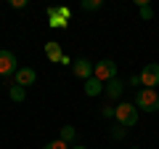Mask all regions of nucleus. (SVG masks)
<instances>
[{
    "label": "nucleus",
    "instance_id": "obj_1",
    "mask_svg": "<svg viewBox=\"0 0 159 149\" xmlns=\"http://www.w3.org/2000/svg\"><path fill=\"white\" fill-rule=\"evenodd\" d=\"M114 120L122 128H133L138 123V107L133 101H119L117 107H114Z\"/></svg>",
    "mask_w": 159,
    "mask_h": 149
},
{
    "label": "nucleus",
    "instance_id": "obj_2",
    "mask_svg": "<svg viewBox=\"0 0 159 149\" xmlns=\"http://www.w3.org/2000/svg\"><path fill=\"white\" fill-rule=\"evenodd\" d=\"M135 107L138 112H159V93L154 88H138L135 93Z\"/></svg>",
    "mask_w": 159,
    "mask_h": 149
},
{
    "label": "nucleus",
    "instance_id": "obj_3",
    "mask_svg": "<svg viewBox=\"0 0 159 149\" xmlns=\"http://www.w3.org/2000/svg\"><path fill=\"white\" fill-rule=\"evenodd\" d=\"M93 77H98L101 83H109V80H114V77H117V64H114L111 59H101V61H96Z\"/></svg>",
    "mask_w": 159,
    "mask_h": 149
},
{
    "label": "nucleus",
    "instance_id": "obj_4",
    "mask_svg": "<svg viewBox=\"0 0 159 149\" xmlns=\"http://www.w3.org/2000/svg\"><path fill=\"white\" fill-rule=\"evenodd\" d=\"M19 72V61L11 51H0V74L3 77H11V74Z\"/></svg>",
    "mask_w": 159,
    "mask_h": 149
},
{
    "label": "nucleus",
    "instance_id": "obj_5",
    "mask_svg": "<svg viewBox=\"0 0 159 149\" xmlns=\"http://www.w3.org/2000/svg\"><path fill=\"white\" fill-rule=\"evenodd\" d=\"M141 83H143V88H154L157 91V85H159V64H146L141 69Z\"/></svg>",
    "mask_w": 159,
    "mask_h": 149
},
{
    "label": "nucleus",
    "instance_id": "obj_6",
    "mask_svg": "<svg viewBox=\"0 0 159 149\" xmlns=\"http://www.w3.org/2000/svg\"><path fill=\"white\" fill-rule=\"evenodd\" d=\"M93 69H96V64H90L88 59H74V64H72V72L77 74V77H82V80H90Z\"/></svg>",
    "mask_w": 159,
    "mask_h": 149
},
{
    "label": "nucleus",
    "instance_id": "obj_7",
    "mask_svg": "<svg viewBox=\"0 0 159 149\" xmlns=\"http://www.w3.org/2000/svg\"><path fill=\"white\" fill-rule=\"evenodd\" d=\"M13 77H16V85L29 88V85H34V80H37V72H34L32 67H19V72L13 74Z\"/></svg>",
    "mask_w": 159,
    "mask_h": 149
},
{
    "label": "nucleus",
    "instance_id": "obj_8",
    "mask_svg": "<svg viewBox=\"0 0 159 149\" xmlns=\"http://www.w3.org/2000/svg\"><path fill=\"white\" fill-rule=\"evenodd\" d=\"M103 93H106L109 99H114V101H117V99L122 96V93H125V83L119 80V77H114V80H109V83H106V88H103Z\"/></svg>",
    "mask_w": 159,
    "mask_h": 149
},
{
    "label": "nucleus",
    "instance_id": "obj_9",
    "mask_svg": "<svg viewBox=\"0 0 159 149\" xmlns=\"http://www.w3.org/2000/svg\"><path fill=\"white\" fill-rule=\"evenodd\" d=\"M45 56L51 59V61H58V64H61V59H64V53H61V43H56V40L45 43Z\"/></svg>",
    "mask_w": 159,
    "mask_h": 149
},
{
    "label": "nucleus",
    "instance_id": "obj_10",
    "mask_svg": "<svg viewBox=\"0 0 159 149\" xmlns=\"http://www.w3.org/2000/svg\"><path fill=\"white\" fill-rule=\"evenodd\" d=\"M103 88H106V83H101L98 77H90V80H85V96H98V93H103Z\"/></svg>",
    "mask_w": 159,
    "mask_h": 149
},
{
    "label": "nucleus",
    "instance_id": "obj_11",
    "mask_svg": "<svg viewBox=\"0 0 159 149\" xmlns=\"http://www.w3.org/2000/svg\"><path fill=\"white\" fill-rule=\"evenodd\" d=\"M138 11H141V19L143 22H148V19H154V6L148 3V0H135Z\"/></svg>",
    "mask_w": 159,
    "mask_h": 149
},
{
    "label": "nucleus",
    "instance_id": "obj_12",
    "mask_svg": "<svg viewBox=\"0 0 159 149\" xmlns=\"http://www.w3.org/2000/svg\"><path fill=\"white\" fill-rule=\"evenodd\" d=\"M8 96H11V101H24V96H27V88H21V85H16V83H13L11 91H8Z\"/></svg>",
    "mask_w": 159,
    "mask_h": 149
},
{
    "label": "nucleus",
    "instance_id": "obj_13",
    "mask_svg": "<svg viewBox=\"0 0 159 149\" xmlns=\"http://www.w3.org/2000/svg\"><path fill=\"white\" fill-rule=\"evenodd\" d=\"M74 136H77V131H74L72 125H64V128H61V136H58V138H61L64 144H72V141H74Z\"/></svg>",
    "mask_w": 159,
    "mask_h": 149
},
{
    "label": "nucleus",
    "instance_id": "obj_14",
    "mask_svg": "<svg viewBox=\"0 0 159 149\" xmlns=\"http://www.w3.org/2000/svg\"><path fill=\"white\" fill-rule=\"evenodd\" d=\"M103 8V0H82V11H98Z\"/></svg>",
    "mask_w": 159,
    "mask_h": 149
},
{
    "label": "nucleus",
    "instance_id": "obj_15",
    "mask_svg": "<svg viewBox=\"0 0 159 149\" xmlns=\"http://www.w3.org/2000/svg\"><path fill=\"white\" fill-rule=\"evenodd\" d=\"M43 149H69V144H64L61 138H56V141H48Z\"/></svg>",
    "mask_w": 159,
    "mask_h": 149
},
{
    "label": "nucleus",
    "instance_id": "obj_16",
    "mask_svg": "<svg viewBox=\"0 0 159 149\" xmlns=\"http://www.w3.org/2000/svg\"><path fill=\"white\" fill-rule=\"evenodd\" d=\"M125 131H127V128H122V125L117 123V128H111V138H117V141H122V138H125Z\"/></svg>",
    "mask_w": 159,
    "mask_h": 149
},
{
    "label": "nucleus",
    "instance_id": "obj_17",
    "mask_svg": "<svg viewBox=\"0 0 159 149\" xmlns=\"http://www.w3.org/2000/svg\"><path fill=\"white\" fill-rule=\"evenodd\" d=\"M56 11H58V16H61V19H64V22H69V19H72V11H69V8H66V6H58V8H56Z\"/></svg>",
    "mask_w": 159,
    "mask_h": 149
},
{
    "label": "nucleus",
    "instance_id": "obj_18",
    "mask_svg": "<svg viewBox=\"0 0 159 149\" xmlns=\"http://www.w3.org/2000/svg\"><path fill=\"white\" fill-rule=\"evenodd\" d=\"M101 115H103V117H114V107H103Z\"/></svg>",
    "mask_w": 159,
    "mask_h": 149
},
{
    "label": "nucleus",
    "instance_id": "obj_19",
    "mask_svg": "<svg viewBox=\"0 0 159 149\" xmlns=\"http://www.w3.org/2000/svg\"><path fill=\"white\" fill-rule=\"evenodd\" d=\"M11 6H13V8H27V0H13Z\"/></svg>",
    "mask_w": 159,
    "mask_h": 149
},
{
    "label": "nucleus",
    "instance_id": "obj_20",
    "mask_svg": "<svg viewBox=\"0 0 159 149\" xmlns=\"http://www.w3.org/2000/svg\"><path fill=\"white\" fill-rule=\"evenodd\" d=\"M130 85H143V83H141V74H133V77H130Z\"/></svg>",
    "mask_w": 159,
    "mask_h": 149
},
{
    "label": "nucleus",
    "instance_id": "obj_21",
    "mask_svg": "<svg viewBox=\"0 0 159 149\" xmlns=\"http://www.w3.org/2000/svg\"><path fill=\"white\" fill-rule=\"evenodd\" d=\"M72 149H88V147H72Z\"/></svg>",
    "mask_w": 159,
    "mask_h": 149
},
{
    "label": "nucleus",
    "instance_id": "obj_22",
    "mask_svg": "<svg viewBox=\"0 0 159 149\" xmlns=\"http://www.w3.org/2000/svg\"><path fill=\"white\" fill-rule=\"evenodd\" d=\"M133 149H138V147H133Z\"/></svg>",
    "mask_w": 159,
    "mask_h": 149
}]
</instances>
